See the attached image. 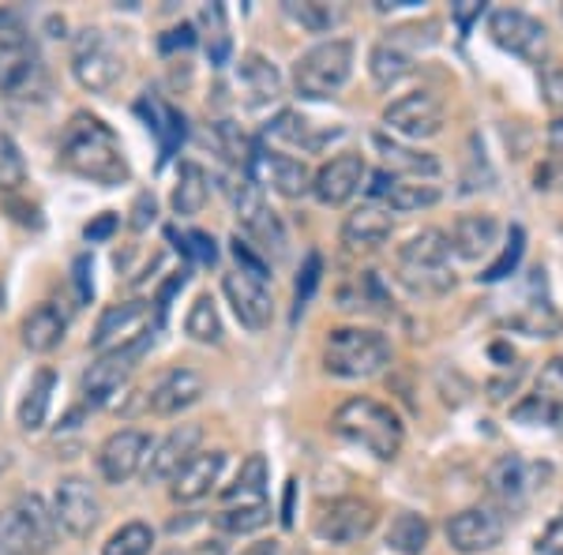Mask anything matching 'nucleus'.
<instances>
[{
  "instance_id": "f257e3e1",
  "label": "nucleus",
  "mask_w": 563,
  "mask_h": 555,
  "mask_svg": "<svg viewBox=\"0 0 563 555\" xmlns=\"http://www.w3.org/2000/svg\"><path fill=\"white\" fill-rule=\"evenodd\" d=\"M60 166L68 173H76V177L95 180V185H106V188L129 180V162H124L117 135L90 113L71 116L65 140H60Z\"/></svg>"
},
{
  "instance_id": "f03ea898",
  "label": "nucleus",
  "mask_w": 563,
  "mask_h": 555,
  "mask_svg": "<svg viewBox=\"0 0 563 555\" xmlns=\"http://www.w3.org/2000/svg\"><path fill=\"white\" fill-rule=\"evenodd\" d=\"M334 432L342 440H350L353 447L368 451L372 458L379 462H395L398 451H402V440H406V428L398 421V413L376 398H350L334 409V421H331Z\"/></svg>"
},
{
  "instance_id": "7ed1b4c3",
  "label": "nucleus",
  "mask_w": 563,
  "mask_h": 555,
  "mask_svg": "<svg viewBox=\"0 0 563 555\" xmlns=\"http://www.w3.org/2000/svg\"><path fill=\"white\" fill-rule=\"evenodd\" d=\"M398 281L413 297H448L459 286L451 267V244L443 230H421L398 248Z\"/></svg>"
},
{
  "instance_id": "20e7f679",
  "label": "nucleus",
  "mask_w": 563,
  "mask_h": 555,
  "mask_svg": "<svg viewBox=\"0 0 563 555\" xmlns=\"http://www.w3.org/2000/svg\"><path fill=\"white\" fill-rule=\"evenodd\" d=\"M387 334L372 326H334L323 342V368L339 379H372L390 364Z\"/></svg>"
},
{
  "instance_id": "39448f33",
  "label": "nucleus",
  "mask_w": 563,
  "mask_h": 555,
  "mask_svg": "<svg viewBox=\"0 0 563 555\" xmlns=\"http://www.w3.org/2000/svg\"><path fill=\"white\" fill-rule=\"evenodd\" d=\"M353 57H357V49L350 38H327L312 45L294 65V90L308 102H323V98L339 95L353 76Z\"/></svg>"
},
{
  "instance_id": "423d86ee",
  "label": "nucleus",
  "mask_w": 563,
  "mask_h": 555,
  "mask_svg": "<svg viewBox=\"0 0 563 555\" xmlns=\"http://www.w3.org/2000/svg\"><path fill=\"white\" fill-rule=\"evenodd\" d=\"M57 541V518L42 503V496L15 499L8 511H0V552L8 555H45Z\"/></svg>"
},
{
  "instance_id": "0eeeda50",
  "label": "nucleus",
  "mask_w": 563,
  "mask_h": 555,
  "mask_svg": "<svg viewBox=\"0 0 563 555\" xmlns=\"http://www.w3.org/2000/svg\"><path fill=\"white\" fill-rule=\"evenodd\" d=\"M488 34H493L499 49H507L526 65H544V57H549V26L538 15L522 12V8H493L488 12Z\"/></svg>"
},
{
  "instance_id": "6e6552de",
  "label": "nucleus",
  "mask_w": 563,
  "mask_h": 555,
  "mask_svg": "<svg viewBox=\"0 0 563 555\" xmlns=\"http://www.w3.org/2000/svg\"><path fill=\"white\" fill-rule=\"evenodd\" d=\"M230 196H233V207H238L244 241L256 244V248H263V252H275V256H282V252H286V225H282L275 207L263 199L256 180L244 173L238 185L230 188Z\"/></svg>"
},
{
  "instance_id": "1a4fd4ad",
  "label": "nucleus",
  "mask_w": 563,
  "mask_h": 555,
  "mask_svg": "<svg viewBox=\"0 0 563 555\" xmlns=\"http://www.w3.org/2000/svg\"><path fill=\"white\" fill-rule=\"evenodd\" d=\"M121 71V57H117V49L98 26H87V31L76 34V42H71V76L79 79V87L90 90V95H106V90L117 87Z\"/></svg>"
},
{
  "instance_id": "9d476101",
  "label": "nucleus",
  "mask_w": 563,
  "mask_h": 555,
  "mask_svg": "<svg viewBox=\"0 0 563 555\" xmlns=\"http://www.w3.org/2000/svg\"><path fill=\"white\" fill-rule=\"evenodd\" d=\"M376 522H379L376 503L357 499V496H342L320 507V514H316V522H312V533L320 536L323 544L346 548V544L365 541V536L376 530Z\"/></svg>"
},
{
  "instance_id": "9b49d317",
  "label": "nucleus",
  "mask_w": 563,
  "mask_h": 555,
  "mask_svg": "<svg viewBox=\"0 0 563 555\" xmlns=\"http://www.w3.org/2000/svg\"><path fill=\"white\" fill-rule=\"evenodd\" d=\"M151 315H154V300H124V304H109L95 323V334H90V349L102 357V353H113V349H124V345L147 338L154 334L151 326Z\"/></svg>"
},
{
  "instance_id": "f8f14e48",
  "label": "nucleus",
  "mask_w": 563,
  "mask_h": 555,
  "mask_svg": "<svg viewBox=\"0 0 563 555\" xmlns=\"http://www.w3.org/2000/svg\"><path fill=\"white\" fill-rule=\"evenodd\" d=\"M443 533H448L451 552L488 555V552H496L499 544H504L507 522L493 511V507H462V511H455L448 518Z\"/></svg>"
},
{
  "instance_id": "ddd939ff",
  "label": "nucleus",
  "mask_w": 563,
  "mask_h": 555,
  "mask_svg": "<svg viewBox=\"0 0 563 555\" xmlns=\"http://www.w3.org/2000/svg\"><path fill=\"white\" fill-rule=\"evenodd\" d=\"M384 124L402 140H432L448 124V109L432 90H410L384 109Z\"/></svg>"
},
{
  "instance_id": "4468645a",
  "label": "nucleus",
  "mask_w": 563,
  "mask_h": 555,
  "mask_svg": "<svg viewBox=\"0 0 563 555\" xmlns=\"http://www.w3.org/2000/svg\"><path fill=\"white\" fill-rule=\"evenodd\" d=\"M154 345V334H147V338L124 345V349H113V353H102L90 368L84 371V398L90 406H102L109 402V398L117 395L124 384H129V376L135 371V364L143 360V353H147Z\"/></svg>"
},
{
  "instance_id": "2eb2a0df",
  "label": "nucleus",
  "mask_w": 563,
  "mask_h": 555,
  "mask_svg": "<svg viewBox=\"0 0 563 555\" xmlns=\"http://www.w3.org/2000/svg\"><path fill=\"white\" fill-rule=\"evenodd\" d=\"M244 169H249V177L256 180L260 188L267 185L286 199H301L312 192V169H308L301 158L282 154L275 147H252V158Z\"/></svg>"
},
{
  "instance_id": "dca6fc26",
  "label": "nucleus",
  "mask_w": 563,
  "mask_h": 555,
  "mask_svg": "<svg viewBox=\"0 0 563 555\" xmlns=\"http://www.w3.org/2000/svg\"><path fill=\"white\" fill-rule=\"evenodd\" d=\"M151 454V435L143 428H121L98 447V473L106 485H124L135 473L147 466Z\"/></svg>"
},
{
  "instance_id": "f3484780",
  "label": "nucleus",
  "mask_w": 563,
  "mask_h": 555,
  "mask_svg": "<svg viewBox=\"0 0 563 555\" xmlns=\"http://www.w3.org/2000/svg\"><path fill=\"white\" fill-rule=\"evenodd\" d=\"M368 180V162L361 154H334L331 162H323L320 169L312 173V196L320 199L323 207H346L353 196L365 188Z\"/></svg>"
},
{
  "instance_id": "a211bd4d",
  "label": "nucleus",
  "mask_w": 563,
  "mask_h": 555,
  "mask_svg": "<svg viewBox=\"0 0 563 555\" xmlns=\"http://www.w3.org/2000/svg\"><path fill=\"white\" fill-rule=\"evenodd\" d=\"M368 196L372 203L387 207V211H429L443 199L440 185L432 180H410V177H395L390 169H376L368 173Z\"/></svg>"
},
{
  "instance_id": "6ab92c4d",
  "label": "nucleus",
  "mask_w": 563,
  "mask_h": 555,
  "mask_svg": "<svg viewBox=\"0 0 563 555\" xmlns=\"http://www.w3.org/2000/svg\"><path fill=\"white\" fill-rule=\"evenodd\" d=\"M53 518L65 525L71 536H90L102 518V499L87 477H65L53 496Z\"/></svg>"
},
{
  "instance_id": "aec40b11",
  "label": "nucleus",
  "mask_w": 563,
  "mask_h": 555,
  "mask_svg": "<svg viewBox=\"0 0 563 555\" xmlns=\"http://www.w3.org/2000/svg\"><path fill=\"white\" fill-rule=\"evenodd\" d=\"M199 443H203V428L177 424L174 432H169L166 440L147 454V466H143L147 485H166V480H174L180 473V466H185L192 454H199Z\"/></svg>"
},
{
  "instance_id": "412c9836",
  "label": "nucleus",
  "mask_w": 563,
  "mask_h": 555,
  "mask_svg": "<svg viewBox=\"0 0 563 555\" xmlns=\"http://www.w3.org/2000/svg\"><path fill=\"white\" fill-rule=\"evenodd\" d=\"M222 293L233 304V315L241 320V326H249V331H267L271 315H275V300H271L263 281L241 275V270H230V275L222 278Z\"/></svg>"
},
{
  "instance_id": "4be33fe9",
  "label": "nucleus",
  "mask_w": 563,
  "mask_h": 555,
  "mask_svg": "<svg viewBox=\"0 0 563 555\" xmlns=\"http://www.w3.org/2000/svg\"><path fill=\"white\" fill-rule=\"evenodd\" d=\"M499 218L496 214H459L448 230V244H451V256L477 263L485 256H493L496 244H499Z\"/></svg>"
},
{
  "instance_id": "5701e85b",
  "label": "nucleus",
  "mask_w": 563,
  "mask_h": 555,
  "mask_svg": "<svg viewBox=\"0 0 563 555\" xmlns=\"http://www.w3.org/2000/svg\"><path fill=\"white\" fill-rule=\"evenodd\" d=\"M203 390H207L203 376H196L192 368H174L151 387L147 406L154 417H177L185 409H192L203 398Z\"/></svg>"
},
{
  "instance_id": "b1692460",
  "label": "nucleus",
  "mask_w": 563,
  "mask_h": 555,
  "mask_svg": "<svg viewBox=\"0 0 563 555\" xmlns=\"http://www.w3.org/2000/svg\"><path fill=\"white\" fill-rule=\"evenodd\" d=\"M222 469H225V451H199L180 466L177 477L169 480V496H174L177 503H199L203 496H211Z\"/></svg>"
},
{
  "instance_id": "393cba45",
  "label": "nucleus",
  "mask_w": 563,
  "mask_h": 555,
  "mask_svg": "<svg viewBox=\"0 0 563 555\" xmlns=\"http://www.w3.org/2000/svg\"><path fill=\"white\" fill-rule=\"evenodd\" d=\"M372 147L384 154V162L395 177H410V180H435L440 177V158H435L432 151H421V147H410V143L402 140H390L387 132H376L372 135Z\"/></svg>"
},
{
  "instance_id": "a878e982",
  "label": "nucleus",
  "mask_w": 563,
  "mask_h": 555,
  "mask_svg": "<svg viewBox=\"0 0 563 555\" xmlns=\"http://www.w3.org/2000/svg\"><path fill=\"white\" fill-rule=\"evenodd\" d=\"M390 233H395V218H390L387 207H379V203L353 207L346 214V222H342V244L353 252L379 248V244L390 241Z\"/></svg>"
},
{
  "instance_id": "bb28decb",
  "label": "nucleus",
  "mask_w": 563,
  "mask_h": 555,
  "mask_svg": "<svg viewBox=\"0 0 563 555\" xmlns=\"http://www.w3.org/2000/svg\"><path fill=\"white\" fill-rule=\"evenodd\" d=\"M538 477H544V469L530 466L519 454H504L488 466V491L504 503H522L533 488H538Z\"/></svg>"
},
{
  "instance_id": "cd10ccee",
  "label": "nucleus",
  "mask_w": 563,
  "mask_h": 555,
  "mask_svg": "<svg viewBox=\"0 0 563 555\" xmlns=\"http://www.w3.org/2000/svg\"><path fill=\"white\" fill-rule=\"evenodd\" d=\"M0 90H4L8 98H26V102H31V98H42L45 90H49L45 65L31 49L0 60Z\"/></svg>"
},
{
  "instance_id": "c85d7f7f",
  "label": "nucleus",
  "mask_w": 563,
  "mask_h": 555,
  "mask_svg": "<svg viewBox=\"0 0 563 555\" xmlns=\"http://www.w3.org/2000/svg\"><path fill=\"white\" fill-rule=\"evenodd\" d=\"M238 79L244 90V102L249 106H271L282 98V71L271 65L263 53H244L238 65Z\"/></svg>"
},
{
  "instance_id": "c756f323",
  "label": "nucleus",
  "mask_w": 563,
  "mask_h": 555,
  "mask_svg": "<svg viewBox=\"0 0 563 555\" xmlns=\"http://www.w3.org/2000/svg\"><path fill=\"white\" fill-rule=\"evenodd\" d=\"M65 331H68V320L60 315V308L57 304H38L34 312H26V320L20 326V334H23V345L31 353H49V349H57L60 342H65Z\"/></svg>"
},
{
  "instance_id": "7c9ffc66",
  "label": "nucleus",
  "mask_w": 563,
  "mask_h": 555,
  "mask_svg": "<svg viewBox=\"0 0 563 555\" xmlns=\"http://www.w3.org/2000/svg\"><path fill=\"white\" fill-rule=\"evenodd\" d=\"M432 541V525L417 511H398L387 525V548L398 555H424Z\"/></svg>"
},
{
  "instance_id": "2f4dec72",
  "label": "nucleus",
  "mask_w": 563,
  "mask_h": 555,
  "mask_svg": "<svg viewBox=\"0 0 563 555\" xmlns=\"http://www.w3.org/2000/svg\"><path fill=\"white\" fill-rule=\"evenodd\" d=\"M53 390H57V371L53 368H38L26 387L23 402H20V424L23 432H38L49 417V402H53Z\"/></svg>"
},
{
  "instance_id": "473e14b6",
  "label": "nucleus",
  "mask_w": 563,
  "mask_h": 555,
  "mask_svg": "<svg viewBox=\"0 0 563 555\" xmlns=\"http://www.w3.org/2000/svg\"><path fill=\"white\" fill-rule=\"evenodd\" d=\"M225 503H267V458L249 454L230 488L222 491Z\"/></svg>"
},
{
  "instance_id": "72a5a7b5",
  "label": "nucleus",
  "mask_w": 563,
  "mask_h": 555,
  "mask_svg": "<svg viewBox=\"0 0 563 555\" xmlns=\"http://www.w3.org/2000/svg\"><path fill=\"white\" fill-rule=\"evenodd\" d=\"M368 71H372V79H376V87H395L398 79L413 71V57L395 38L379 42L376 49L368 53Z\"/></svg>"
},
{
  "instance_id": "f704fd0d",
  "label": "nucleus",
  "mask_w": 563,
  "mask_h": 555,
  "mask_svg": "<svg viewBox=\"0 0 563 555\" xmlns=\"http://www.w3.org/2000/svg\"><path fill=\"white\" fill-rule=\"evenodd\" d=\"M207 196H211V185H207V173L196 162H185L174 188V214L180 218H192L207 207Z\"/></svg>"
},
{
  "instance_id": "c9c22d12",
  "label": "nucleus",
  "mask_w": 563,
  "mask_h": 555,
  "mask_svg": "<svg viewBox=\"0 0 563 555\" xmlns=\"http://www.w3.org/2000/svg\"><path fill=\"white\" fill-rule=\"evenodd\" d=\"M185 334L199 345H218L222 342V320H218V304L211 297H196L192 308H188V320H185Z\"/></svg>"
},
{
  "instance_id": "e433bc0d",
  "label": "nucleus",
  "mask_w": 563,
  "mask_h": 555,
  "mask_svg": "<svg viewBox=\"0 0 563 555\" xmlns=\"http://www.w3.org/2000/svg\"><path fill=\"white\" fill-rule=\"evenodd\" d=\"M271 522L267 503H230L225 511L214 514V525L222 533H256Z\"/></svg>"
},
{
  "instance_id": "4c0bfd02",
  "label": "nucleus",
  "mask_w": 563,
  "mask_h": 555,
  "mask_svg": "<svg viewBox=\"0 0 563 555\" xmlns=\"http://www.w3.org/2000/svg\"><path fill=\"white\" fill-rule=\"evenodd\" d=\"M282 12H286V20H294L308 34H327L334 23L342 20L339 8L316 4V0H301V4H297V0H289V4H282Z\"/></svg>"
},
{
  "instance_id": "58836bf2",
  "label": "nucleus",
  "mask_w": 563,
  "mask_h": 555,
  "mask_svg": "<svg viewBox=\"0 0 563 555\" xmlns=\"http://www.w3.org/2000/svg\"><path fill=\"white\" fill-rule=\"evenodd\" d=\"M151 544H154V530L147 522H124L102 544V555H147Z\"/></svg>"
},
{
  "instance_id": "ea45409f",
  "label": "nucleus",
  "mask_w": 563,
  "mask_h": 555,
  "mask_svg": "<svg viewBox=\"0 0 563 555\" xmlns=\"http://www.w3.org/2000/svg\"><path fill=\"white\" fill-rule=\"evenodd\" d=\"M511 421H519V424H549V428H560V432H563V402H552V398L530 395V398H522V402L511 409Z\"/></svg>"
},
{
  "instance_id": "a19ab883",
  "label": "nucleus",
  "mask_w": 563,
  "mask_h": 555,
  "mask_svg": "<svg viewBox=\"0 0 563 555\" xmlns=\"http://www.w3.org/2000/svg\"><path fill=\"white\" fill-rule=\"evenodd\" d=\"M26 180V162L12 135L0 132V192H15Z\"/></svg>"
},
{
  "instance_id": "79ce46f5",
  "label": "nucleus",
  "mask_w": 563,
  "mask_h": 555,
  "mask_svg": "<svg viewBox=\"0 0 563 555\" xmlns=\"http://www.w3.org/2000/svg\"><path fill=\"white\" fill-rule=\"evenodd\" d=\"M267 135H275V140H286V143H297V147H305V151L320 147V140H316V135H308V121H305L301 113H294V109L278 113L275 124L267 129Z\"/></svg>"
},
{
  "instance_id": "37998d69",
  "label": "nucleus",
  "mask_w": 563,
  "mask_h": 555,
  "mask_svg": "<svg viewBox=\"0 0 563 555\" xmlns=\"http://www.w3.org/2000/svg\"><path fill=\"white\" fill-rule=\"evenodd\" d=\"M26 45H31V31H26L23 15L12 8H0V57L26 53Z\"/></svg>"
},
{
  "instance_id": "c03bdc74",
  "label": "nucleus",
  "mask_w": 563,
  "mask_h": 555,
  "mask_svg": "<svg viewBox=\"0 0 563 555\" xmlns=\"http://www.w3.org/2000/svg\"><path fill=\"white\" fill-rule=\"evenodd\" d=\"M320 278H323V256L320 252H308L305 263H301V275H297V286H294V320H301L305 304L312 300Z\"/></svg>"
},
{
  "instance_id": "a18cd8bd",
  "label": "nucleus",
  "mask_w": 563,
  "mask_h": 555,
  "mask_svg": "<svg viewBox=\"0 0 563 555\" xmlns=\"http://www.w3.org/2000/svg\"><path fill=\"white\" fill-rule=\"evenodd\" d=\"M522 252H526V230H522V225H511V233H507V248L499 252V259H496L493 267H488L481 278H485V281H499V278H507L515 267H519Z\"/></svg>"
},
{
  "instance_id": "49530a36",
  "label": "nucleus",
  "mask_w": 563,
  "mask_h": 555,
  "mask_svg": "<svg viewBox=\"0 0 563 555\" xmlns=\"http://www.w3.org/2000/svg\"><path fill=\"white\" fill-rule=\"evenodd\" d=\"M230 252H233V259H238V267H241V275H249V278H256L267 286V278H271V267H267V259L260 256V252H252V244L244 241V236L238 233L230 241Z\"/></svg>"
},
{
  "instance_id": "de8ad7c7",
  "label": "nucleus",
  "mask_w": 563,
  "mask_h": 555,
  "mask_svg": "<svg viewBox=\"0 0 563 555\" xmlns=\"http://www.w3.org/2000/svg\"><path fill=\"white\" fill-rule=\"evenodd\" d=\"M214 132H218V140H222L225 158L238 162V166H249V158H252V143L244 140V135L238 132V124H233V121H218V124H214Z\"/></svg>"
},
{
  "instance_id": "09e8293b",
  "label": "nucleus",
  "mask_w": 563,
  "mask_h": 555,
  "mask_svg": "<svg viewBox=\"0 0 563 555\" xmlns=\"http://www.w3.org/2000/svg\"><path fill=\"white\" fill-rule=\"evenodd\" d=\"M538 395L552 398V402H563V357L544 360V368L538 376Z\"/></svg>"
},
{
  "instance_id": "8fccbe9b",
  "label": "nucleus",
  "mask_w": 563,
  "mask_h": 555,
  "mask_svg": "<svg viewBox=\"0 0 563 555\" xmlns=\"http://www.w3.org/2000/svg\"><path fill=\"white\" fill-rule=\"evenodd\" d=\"M541 95L552 109H563V65L541 68Z\"/></svg>"
},
{
  "instance_id": "3c124183",
  "label": "nucleus",
  "mask_w": 563,
  "mask_h": 555,
  "mask_svg": "<svg viewBox=\"0 0 563 555\" xmlns=\"http://www.w3.org/2000/svg\"><path fill=\"white\" fill-rule=\"evenodd\" d=\"M180 252H185V256H192V259H199V263H214V259H218L214 236H211V233H199V230L185 236Z\"/></svg>"
},
{
  "instance_id": "603ef678",
  "label": "nucleus",
  "mask_w": 563,
  "mask_h": 555,
  "mask_svg": "<svg viewBox=\"0 0 563 555\" xmlns=\"http://www.w3.org/2000/svg\"><path fill=\"white\" fill-rule=\"evenodd\" d=\"M538 555H563V511L538 536Z\"/></svg>"
},
{
  "instance_id": "864d4df0",
  "label": "nucleus",
  "mask_w": 563,
  "mask_h": 555,
  "mask_svg": "<svg viewBox=\"0 0 563 555\" xmlns=\"http://www.w3.org/2000/svg\"><path fill=\"white\" fill-rule=\"evenodd\" d=\"M192 49L196 45V26L192 23H180V26H174V31H166V38H162V49Z\"/></svg>"
},
{
  "instance_id": "5fc2aeb1",
  "label": "nucleus",
  "mask_w": 563,
  "mask_h": 555,
  "mask_svg": "<svg viewBox=\"0 0 563 555\" xmlns=\"http://www.w3.org/2000/svg\"><path fill=\"white\" fill-rule=\"evenodd\" d=\"M481 12H485V4H477V0H462V4L455 8V20H459L462 31H470L474 20H481Z\"/></svg>"
},
{
  "instance_id": "6e6d98bb",
  "label": "nucleus",
  "mask_w": 563,
  "mask_h": 555,
  "mask_svg": "<svg viewBox=\"0 0 563 555\" xmlns=\"http://www.w3.org/2000/svg\"><path fill=\"white\" fill-rule=\"evenodd\" d=\"M113 230H117V214H102L95 225H87V241H106Z\"/></svg>"
},
{
  "instance_id": "4d7b16f0",
  "label": "nucleus",
  "mask_w": 563,
  "mask_h": 555,
  "mask_svg": "<svg viewBox=\"0 0 563 555\" xmlns=\"http://www.w3.org/2000/svg\"><path fill=\"white\" fill-rule=\"evenodd\" d=\"M147 222H154V199H151V196H140V203H135L132 225H135V230H143Z\"/></svg>"
},
{
  "instance_id": "13d9d810",
  "label": "nucleus",
  "mask_w": 563,
  "mask_h": 555,
  "mask_svg": "<svg viewBox=\"0 0 563 555\" xmlns=\"http://www.w3.org/2000/svg\"><path fill=\"white\" fill-rule=\"evenodd\" d=\"M241 555H282V541H275V536H271V541H256V544H249Z\"/></svg>"
},
{
  "instance_id": "bf43d9fd",
  "label": "nucleus",
  "mask_w": 563,
  "mask_h": 555,
  "mask_svg": "<svg viewBox=\"0 0 563 555\" xmlns=\"http://www.w3.org/2000/svg\"><path fill=\"white\" fill-rule=\"evenodd\" d=\"M549 147L563 154V116H556V121L549 124Z\"/></svg>"
},
{
  "instance_id": "052dcab7",
  "label": "nucleus",
  "mask_w": 563,
  "mask_h": 555,
  "mask_svg": "<svg viewBox=\"0 0 563 555\" xmlns=\"http://www.w3.org/2000/svg\"><path fill=\"white\" fill-rule=\"evenodd\" d=\"M76 281H79V297H90V286H87V259L76 263Z\"/></svg>"
},
{
  "instance_id": "680f3d73",
  "label": "nucleus",
  "mask_w": 563,
  "mask_h": 555,
  "mask_svg": "<svg viewBox=\"0 0 563 555\" xmlns=\"http://www.w3.org/2000/svg\"><path fill=\"white\" fill-rule=\"evenodd\" d=\"M162 555H185V552H177V548H174V552H162Z\"/></svg>"
},
{
  "instance_id": "e2e57ef3",
  "label": "nucleus",
  "mask_w": 563,
  "mask_h": 555,
  "mask_svg": "<svg viewBox=\"0 0 563 555\" xmlns=\"http://www.w3.org/2000/svg\"><path fill=\"white\" fill-rule=\"evenodd\" d=\"M0 555H8V552H0Z\"/></svg>"
}]
</instances>
